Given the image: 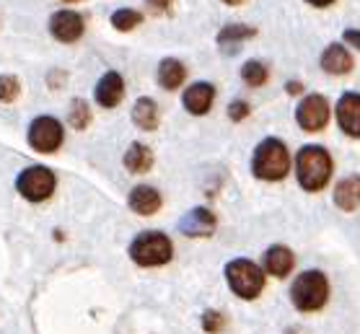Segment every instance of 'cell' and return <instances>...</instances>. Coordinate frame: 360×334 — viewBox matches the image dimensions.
I'll return each instance as SVG.
<instances>
[{
    "instance_id": "obj_23",
    "label": "cell",
    "mask_w": 360,
    "mask_h": 334,
    "mask_svg": "<svg viewBox=\"0 0 360 334\" xmlns=\"http://www.w3.org/2000/svg\"><path fill=\"white\" fill-rule=\"evenodd\" d=\"M68 122L73 130H86L91 124V106L86 104V98H73L70 101V112H68Z\"/></svg>"
},
{
    "instance_id": "obj_19",
    "label": "cell",
    "mask_w": 360,
    "mask_h": 334,
    "mask_svg": "<svg viewBox=\"0 0 360 334\" xmlns=\"http://www.w3.org/2000/svg\"><path fill=\"white\" fill-rule=\"evenodd\" d=\"M257 37V29L249 24H226L218 32V44H221L226 52H233V47H238L241 41H249Z\"/></svg>"
},
{
    "instance_id": "obj_5",
    "label": "cell",
    "mask_w": 360,
    "mask_h": 334,
    "mask_svg": "<svg viewBox=\"0 0 360 334\" xmlns=\"http://www.w3.org/2000/svg\"><path fill=\"white\" fill-rule=\"evenodd\" d=\"M226 280L229 288L238 298L254 301L264 288V272L252 259H233L226 264Z\"/></svg>"
},
{
    "instance_id": "obj_18",
    "label": "cell",
    "mask_w": 360,
    "mask_h": 334,
    "mask_svg": "<svg viewBox=\"0 0 360 334\" xmlns=\"http://www.w3.org/2000/svg\"><path fill=\"white\" fill-rule=\"evenodd\" d=\"M335 205L340 210L352 212L360 205V176H347L337 184L335 189Z\"/></svg>"
},
{
    "instance_id": "obj_12",
    "label": "cell",
    "mask_w": 360,
    "mask_h": 334,
    "mask_svg": "<svg viewBox=\"0 0 360 334\" xmlns=\"http://www.w3.org/2000/svg\"><path fill=\"white\" fill-rule=\"evenodd\" d=\"M94 98L98 106L104 109H115L120 101L124 98V81L117 70H107V73L98 78L96 89H94Z\"/></svg>"
},
{
    "instance_id": "obj_26",
    "label": "cell",
    "mask_w": 360,
    "mask_h": 334,
    "mask_svg": "<svg viewBox=\"0 0 360 334\" xmlns=\"http://www.w3.org/2000/svg\"><path fill=\"white\" fill-rule=\"evenodd\" d=\"M226 324H229V319L223 316L221 311H205V316H202L205 332L218 334V332H223V329H226Z\"/></svg>"
},
{
    "instance_id": "obj_25",
    "label": "cell",
    "mask_w": 360,
    "mask_h": 334,
    "mask_svg": "<svg viewBox=\"0 0 360 334\" xmlns=\"http://www.w3.org/2000/svg\"><path fill=\"white\" fill-rule=\"evenodd\" d=\"M18 94H21V83H18L16 75H8V73L0 75V101L3 104H13L18 98Z\"/></svg>"
},
{
    "instance_id": "obj_17",
    "label": "cell",
    "mask_w": 360,
    "mask_h": 334,
    "mask_svg": "<svg viewBox=\"0 0 360 334\" xmlns=\"http://www.w3.org/2000/svg\"><path fill=\"white\" fill-rule=\"evenodd\" d=\"M295 264V257L293 252L288 249V246L283 244H275L267 249V254H264V269L270 272V275L275 277H288L290 275V269H293Z\"/></svg>"
},
{
    "instance_id": "obj_4",
    "label": "cell",
    "mask_w": 360,
    "mask_h": 334,
    "mask_svg": "<svg viewBox=\"0 0 360 334\" xmlns=\"http://www.w3.org/2000/svg\"><path fill=\"white\" fill-rule=\"evenodd\" d=\"M329 285L327 277L319 269H309L295 277L293 288H290V301L298 311H319L327 303Z\"/></svg>"
},
{
    "instance_id": "obj_16",
    "label": "cell",
    "mask_w": 360,
    "mask_h": 334,
    "mask_svg": "<svg viewBox=\"0 0 360 334\" xmlns=\"http://www.w3.org/2000/svg\"><path fill=\"white\" fill-rule=\"evenodd\" d=\"M156 78H158V86L164 91H176L184 83V78H187V68L176 58H164L158 63Z\"/></svg>"
},
{
    "instance_id": "obj_2",
    "label": "cell",
    "mask_w": 360,
    "mask_h": 334,
    "mask_svg": "<svg viewBox=\"0 0 360 334\" xmlns=\"http://www.w3.org/2000/svg\"><path fill=\"white\" fill-rule=\"evenodd\" d=\"M288 169H290V153H288V148L283 140L264 138L259 146L254 148L252 174L257 179L280 181V179H285Z\"/></svg>"
},
{
    "instance_id": "obj_24",
    "label": "cell",
    "mask_w": 360,
    "mask_h": 334,
    "mask_svg": "<svg viewBox=\"0 0 360 334\" xmlns=\"http://www.w3.org/2000/svg\"><path fill=\"white\" fill-rule=\"evenodd\" d=\"M109 21H112V26H115L117 32H132V29H138L143 24V13L132 8H117Z\"/></svg>"
},
{
    "instance_id": "obj_20",
    "label": "cell",
    "mask_w": 360,
    "mask_h": 334,
    "mask_svg": "<svg viewBox=\"0 0 360 334\" xmlns=\"http://www.w3.org/2000/svg\"><path fill=\"white\" fill-rule=\"evenodd\" d=\"M132 122L146 132L156 130L158 127V104L156 101L148 96H140L138 101H135V106H132Z\"/></svg>"
},
{
    "instance_id": "obj_11",
    "label": "cell",
    "mask_w": 360,
    "mask_h": 334,
    "mask_svg": "<svg viewBox=\"0 0 360 334\" xmlns=\"http://www.w3.org/2000/svg\"><path fill=\"white\" fill-rule=\"evenodd\" d=\"M215 101V86L207 81H197V83H189L184 94H181V104L187 109L189 115L195 117H202L210 112V106Z\"/></svg>"
},
{
    "instance_id": "obj_8",
    "label": "cell",
    "mask_w": 360,
    "mask_h": 334,
    "mask_svg": "<svg viewBox=\"0 0 360 334\" xmlns=\"http://www.w3.org/2000/svg\"><path fill=\"white\" fill-rule=\"evenodd\" d=\"M295 122L306 132H319L329 122V101L319 94L306 96L295 109Z\"/></svg>"
},
{
    "instance_id": "obj_13",
    "label": "cell",
    "mask_w": 360,
    "mask_h": 334,
    "mask_svg": "<svg viewBox=\"0 0 360 334\" xmlns=\"http://www.w3.org/2000/svg\"><path fill=\"white\" fill-rule=\"evenodd\" d=\"M179 231L189 238H207L215 231V215L207 207H195L179 220Z\"/></svg>"
},
{
    "instance_id": "obj_28",
    "label": "cell",
    "mask_w": 360,
    "mask_h": 334,
    "mask_svg": "<svg viewBox=\"0 0 360 334\" xmlns=\"http://www.w3.org/2000/svg\"><path fill=\"white\" fill-rule=\"evenodd\" d=\"M146 8L150 11L153 16H166V13H172L174 0H146Z\"/></svg>"
},
{
    "instance_id": "obj_30",
    "label": "cell",
    "mask_w": 360,
    "mask_h": 334,
    "mask_svg": "<svg viewBox=\"0 0 360 334\" xmlns=\"http://www.w3.org/2000/svg\"><path fill=\"white\" fill-rule=\"evenodd\" d=\"M63 78H65V73H63V70H55L52 75H47V86H49V89H60Z\"/></svg>"
},
{
    "instance_id": "obj_22",
    "label": "cell",
    "mask_w": 360,
    "mask_h": 334,
    "mask_svg": "<svg viewBox=\"0 0 360 334\" xmlns=\"http://www.w3.org/2000/svg\"><path fill=\"white\" fill-rule=\"evenodd\" d=\"M270 78V70L264 65L262 60H246L244 65H241V81L249 86V89H259L264 86Z\"/></svg>"
},
{
    "instance_id": "obj_34",
    "label": "cell",
    "mask_w": 360,
    "mask_h": 334,
    "mask_svg": "<svg viewBox=\"0 0 360 334\" xmlns=\"http://www.w3.org/2000/svg\"><path fill=\"white\" fill-rule=\"evenodd\" d=\"M63 3H75V0H63Z\"/></svg>"
},
{
    "instance_id": "obj_21",
    "label": "cell",
    "mask_w": 360,
    "mask_h": 334,
    "mask_svg": "<svg viewBox=\"0 0 360 334\" xmlns=\"http://www.w3.org/2000/svg\"><path fill=\"white\" fill-rule=\"evenodd\" d=\"M153 166V150L146 143H132L124 153V169L132 174H146Z\"/></svg>"
},
{
    "instance_id": "obj_14",
    "label": "cell",
    "mask_w": 360,
    "mask_h": 334,
    "mask_svg": "<svg viewBox=\"0 0 360 334\" xmlns=\"http://www.w3.org/2000/svg\"><path fill=\"white\" fill-rule=\"evenodd\" d=\"M352 65H355V63H352V55L342 44H337V41L327 44V49L321 52V68H324L329 75H347L352 70Z\"/></svg>"
},
{
    "instance_id": "obj_32",
    "label": "cell",
    "mask_w": 360,
    "mask_h": 334,
    "mask_svg": "<svg viewBox=\"0 0 360 334\" xmlns=\"http://www.w3.org/2000/svg\"><path fill=\"white\" fill-rule=\"evenodd\" d=\"M306 3H309V6H316V8H327L335 0H306Z\"/></svg>"
},
{
    "instance_id": "obj_29",
    "label": "cell",
    "mask_w": 360,
    "mask_h": 334,
    "mask_svg": "<svg viewBox=\"0 0 360 334\" xmlns=\"http://www.w3.org/2000/svg\"><path fill=\"white\" fill-rule=\"evenodd\" d=\"M345 41H347L350 47L360 49V29H345Z\"/></svg>"
},
{
    "instance_id": "obj_27",
    "label": "cell",
    "mask_w": 360,
    "mask_h": 334,
    "mask_svg": "<svg viewBox=\"0 0 360 334\" xmlns=\"http://www.w3.org/2000/svg\"><path fill=\"white\" fill-rule=\"evenodd\" d=\"M249 112H252V106H249L246 98H233V101L229 104V120L231 122H244L246 117H249Z\"/></svg>"
},
{
    "instance_id": "obj_15",
    "label": "cell",
    "mask_w": 360,
    "mask_h": 334,
    "mask_svg": "<svg viewBox=\"0 0 360 334\" xmlns=\"http://www.w3.org/2000/svg\"><path fill=\"white\" fill-rule=\"evenodd\" d=\"M127 205H130L132 212L148 218V215H153V212L161 210V195H158V189L148 187V184H138V187L130 192V197H127Z\"/></svg>"
},
{
    "instance_id": "obj_6",
    "label": "cell",
    "mask_w": 360,
    "mask_h": 334,
    "mask_svg": "<svg viewBox=\"0 0 360 334\" xmlns=\"http://www.w3.org/2000/svg\"><path fill=\"white\" fill-rule=\"evenodd\" d=\"M58 187V176L49 172L47 166H29L16 176L18 195L29 200V203H44L55 195Z\"/></svg>"
},
{
    "instance_id": "obj_3",
    "label": "cell",
    "mask_w": 360,
    "mask_h": 334,
    "mask_svg": "<svg viewBox=\"0 0 360 334\" xmlns=\"http://www.w3.org/2000/svg\"><path fill=\"white\" fill-rule=\"evenodd\" d=\"M130 257L140 267H161L166 262H172L174 246L161 231H143L140 236L132 238Z\"/></svg>"
},
{
    "instance_id": "obj_1",
    "label": "cell",
    "mask_w": 360,
    "mask_h": 334,
    "mask_svg": "<svg viewBox=\"0 0 360 334\" xmlns=\"http://www.w3.org/2000/svg\"><path fill=\"white\" fill-rule=\"evenodd\" d=\"M295 176L306 192H319L332 176V155L321 146H303L295 155Z\"/></svg>"
},
{
    "instance_id": "obj_33",
    "label": "cell",
    "mask_w": 360,
    "mask_h": 334,
    "mask_svg": "<svg viewBox=\"0 0 360 334\" xmlns=\"http://www.w3.org/2000/svg\"><path fill=\"white\" fill-rule=\"evenodd\" d=\"M223 3H226V6H241L244 0H223Z\"/></svg>"
},
{
    "instance_id": "obj_9",
    "label": "cell",
    "mask_w": 360,
    "mask_h": 334,
    "mask_svg": "<svg viewBox=\"0 0 360 334\" xmlns=\"http://www.w3.org/2000/svg\"><path fill=\"white\" fill-rule=\"evenodd\" d=\"M83 32H86V24H83V16L78 11L65 8L52 13V18H49V34L58 41H63V44L78 41L83 37Z\"/></svg>"
},
{
    "instance_id": "obj_7",
    "label": "cell",
    "mask_w": 360,
    "mask_h": 334,
    "mask_svg": "<svg viewBox=\"0 0 360 334\" xmlns=\"http://www.w3.org/2000/svg\"><path fill=\"white\" fill-rule=\"evenodd\" d=\"M63 138H65L63 124L55 117H37L26 132V140L37 153H55L63 146Z\"/></svg>"
},
{
    "instance_id": "obj_10",
    "label": "cell",
    "mask_w": 360,
    "mask_h": 334,
    "mask_svg": "<svg viewBox=\"0 0 360 334\" xmlns=\"http://www.w3.org/2000/svg\"><path fill=\"white\" fill-rule=\"evenodd\" d=\"M337 124L347 138H360V94L347 91L337 101Z\"/></svg>"
},
{
    "instance_id": "obj_31",
    "label": "cell",
    "mask_w": 360,
    "mask_h": 334,
    "mask_svg": "<svg viewBox=\"0 0 360 334\" xmlns=\"http://www.w3.org/2000/svg\"><path fill=\"white\" fill-rule=\"evenodd\" d=\"M285 91L290 94V96H295V94H301V91H303V83L301 81H288L285 83Z\"/></svg>"
}]
</instances>
